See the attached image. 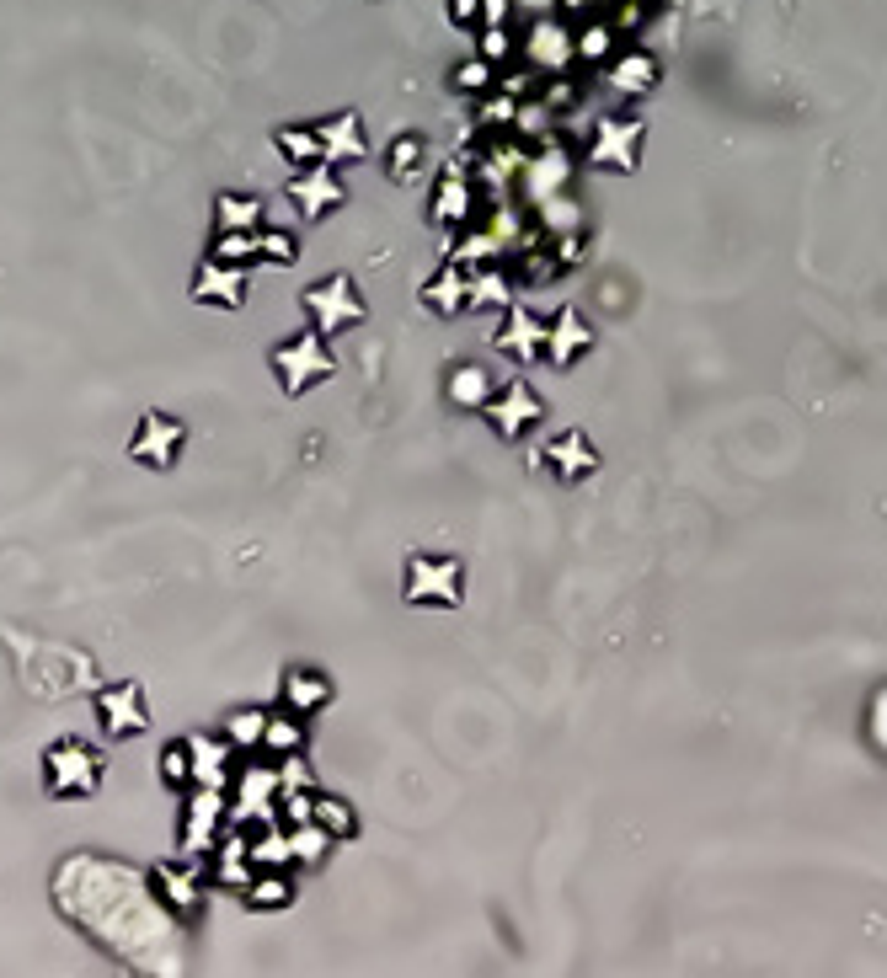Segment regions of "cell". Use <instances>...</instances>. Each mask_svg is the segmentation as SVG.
<instances>
[{
  "label": "cell",
  "mask_w": 887,
  "mask_h": 978,
  "mask_svg": "<svg viewBox=\"0 0 887 978\" xmlns=\"http://www.w3.org/2000/svg\"><path fill=\"white\" fill-rule=\"evenodd\" d=\"M155 888H161V898L171 909H188V914L198 909V882L182 877V866H161V872H155Z\"/></svg>",
  "instance_id": "e0dca14e"
},
{
  "label": "cell",
  "mask_w": 887,
  "mask_h": 978,
  "mask_svg": "<svg viewBox=\"0 0 887 978\" xmlns=\"http://www.w3.org/2000/svg\"><path fill=\"white\" fill-rule=\"evenodd\" d=\"M503 54H508V33H503V27H492L487 43H481V59H503Z\"/></svg>",
  "instance_id": "74e56055"
},
{
  "label": "cell",
  "mask_w": 887,
  "mask_h": 978,
  "mask_svg": "<svg viewBox=\"0 0 887 978\" xmlns=\"http://www.w3.org/2000/svg\"><path fill=\"white\" fill-rule=\"evenodd\" d=\"M604 49H610V33H604V27H588V33H583V54L599 59Z\"/></svg>",
  "instance_id": "8d00e7d4"
},
{
  "label": "cell",
  "mask_w": 887,
  "mask_h": 978,
  "mask_svg": "<svg viewBox=\"0 0 887 978\" xmlns=\"http://www.w3.org/2000/svg\"><path fill=\"white\" fill-rule=\"evenodd\" d=\"M465 294H471V289H465L455 273H444V278H433V284L423 289V300H428V310H444V316H455Z\"/></svg>",
  "instance_id": "7402d4cb"
},
{
  "label": "cell",
  "mask_w": 887,
  "mask_h": 978,
  "mask_svg": "<svg viewBox=\"0 0 887 978\" xmlns=\"http://www.w3.org/2000/svg\"><path fill=\"white\" fill-rule=\"evenodd\" d=\"M273 791H278V775L273 770H246L236 781V797H230V807H236L241 818H268L273 813Z\"/></svg>",
  "instance_id": "30bf717a"
},
{
  "label": "cell",
  "mask_w": 887,
  "mask_h": 978,
  "mask_svg": "<svg viewBox=\"0 0 887 978\" xmlns=\"http://www.w3.org/2000/svg\"><path fill=\"white\" fill-rule=\"evenodd\" d=\"M326 701H332V685H326L321 674L294 669V674L284 679V706L294 711V717H310V711H321Z\"/></svg>",
  "instance_id": "4fadbf2b"
},
{
  "label": "cell",
  "mask_w": 887,
  "mask_h": 978,
  "mask_svg": "<svg viewBox=\"0 0 887 978\" xmlns=\"http://www.w3.org/2000/svg\"><path fill=\"white\" fill-rule=\"evenodd\" d=\"M193 300H198V305H241V300H246V273H241V262L209 257L204 268H198V278H193Z\"/></svg>",
  "instance_id": "52a82bcc"
},
{
  "label": "cell",
  "mask_w": 887,
  "mask_h": 978,
  "mask_svg": "<svg viewBox=\"0 0 887 978\" xmlns=\"http://www.w3.org/2000/svg\"><path fill=\"white\" fill-rule=\"evenodd\" d=\"M540 407H535V396L529 391H508V407H492V417H497V428L503 433H519L524 428V417H535Z\"/></svg>",
  "instance_id": "cb8c5ba5"
},
{
  "label": "cell",
  "mask_w": 887,
  "mask_h": 978,
  "mask_svg": "<svg viewBox=\"0 0 887 978\" xmlns=\"http://www.w3.org/2000/svg\"><path fill=\"white\" fill-rule=\"evenodd\" d=\"M246 850H252V866H284V861H294L289 856V829L284 834H257Z\"/></svg>",
  "instance_id": "484cf974"
},
{
  "label": "cell",
  "mask_w": 887,
  "mask_h": 978,
  "mask_svg": "<svg viewBox=\"0 0 887 978\" xmlns=\"http://www.w3.org/2000/svg\"><path fill=\"white\" fill-rule=\"evenodd\" d=\"M257 909H284L289 904V882L284 877H252V888H246Z\"/></svg>",
  "instance_id": "83f0119b"
},
{
  "label": "cell",
  "mask_w": 887,
  "mask_h": 978,
  "mask_svg": "<svg viewBox=\"0 0 887 978\" xmlns=\"http://www.w3.org/2000/svg\"><path fill=\"white\" fill-rule=\"evenodd\" d=\"M214 214H220V230H257L262 204H257V198H220Z\"/></svg>",
  "instance_id": "ffe728a7"
},
{
  "label": "cell",
  "mask_w": 887,
  "mask_h": 978,
  "mask_svg": "<svg viewBox=\"0 0 887 978\" xmlns=\"http://www.w3.org/2000/svg\"><path fill=\"white\" fill-rule=\"evenodd\" d=\"M97 717H102V727H107L113 738H129V733H139V727H145V695H139L134 685L102 690V695H97Z\"/></svg>",
  "instance_id": "ba28073f"
},
{
  "label": "cell",
  "mask_w": 887,
  "mask_h": 978,
  "mask_svg": "<svg viewBox=\"0 0 887 978\" xmlns=\"http://www.w3.org/2000/svg\"><path fill=\"white\" fill-rule=\"evenodd\" d=\"M316 824L326 834H353V818H348V807H342L337 797H316Z\"/></svg>",
  "instance_id": "f546056e"
},
{
  "label": "cell",
  "mask_w": 887,
  "mask_h": 978,
  "mask_svg": "<svg viewBox=\"0 0 887 978\" xmlns=\"http://www.w3.org/2000/svg\"><path fill=\"white\" fill-rule=\"evenodd\" d=\"M257 252L273 262H294V241L289 236H257Z\"/></svg>",
  "instance_id": "836d02e7"
},
{
  "label": "cell",
  "mask_w": 887,
  "mask_h": 978,
  "mask_svg": "<svg viewBox=\"0 0 887 978\" xmlns=\"http://www.w3.org/2000/svg\"><path fill=\"white\" fill-rule=\"evenodd\" d=\"M326 850V829L310 818V824H289V856L294 861H321Z\"/></svg>",
  "instance_id": "44dd1931"
},
{
  "label": "cell",
  "mask_w": 887,
  "mask_h": 978,
  "mask_svg": "<svg viewBox=\"0 0 887 978\" xmlns=\"http://www.w3.org/2000/svg\"><path fill=\"white\" fill-rule=\"evenodd\" d=\"M465 209H471V188L449 172V182L439 188V198H433V214H439V220H465Z\"/></svg>",
  "instance_id": "603a6c76"
},
{
  "label": "cell",
  "mask_w": 887,
  "mask_h": 978,
  "mask_svg": "<svg viewBox=\"0 0 887 978\" xmlns=\"http://www.w3.org/2000/svg\"><path fill=\"white\" fill-rule=\"evenodd\" d=\"M551 460H556V465H567L562 476H578V471H572V465H594V455H588V449H583V439H578V433L556 444V449H551Z\"/></svg>",
  "instance_id": "1f68e13d"
},
{
  "label": "cell",
  "mask_w": 887,
  "mask_h": 978,
  "mask_svg": "<svg viewBox=\"0 0 887 978\" xmlns=\"http://www.w3.org/2000/svg\"><path fill=\"white\" fill-rule=\"evenodd\" d=\"M471 300H476V305H508V300H513V289H508V278L481 273L476 284H471Z\"/></svg>",
  "instance_id": "4dcf8cb0"
},
{
  "label": "cell",
  "mask_w": 887,
  "mask_h": 978,
  "mask_svg": "<svg viewBox=\"0 0 887 978\" xmlns=\"http://www.w3.org/2000/svg\"><path fill=\"white\" fill-rule=\"evenodd\" d=\"M273 369H278V380H284V391L300 396V391H310L316 380L332 375L337 359L326 353L321 332H305V337H289L284 348H273Z\"/></svg>",
  "instance_id": "6da1fadb"
},
{
  "label": "cell",
  "mask_w": 887,
  "mask_h": 978,
  "mask_svg": "<svg viewBox=\"0 0 887 978\" xmlns=\"http://www.w3.org/2000/svg\"><path fill=\"white\" fill-rule=\"evenodd\" d=\"M268 717H273V711H257V706L236 711L230 727H225V743H230V749H257V743L268 738Z\"/></svg>",
  "instance_id": "2e32d148"
},
{
  "label": "cell",
  "mask_w": 887,
  "mask_h": 978,
  "mask_svg": "<svg viewBox=\"0 0 887 978\" xmlns=\"http://www.w3.org/2000/svg\"><path fill=\"white\" fill-rule=\"evenodd\" d=\"M546 353H551V364H567L572 353H583V343H588V332H583V321L578 316H562L556 321V332H546Z\"/></svg>",
  "instance_id": "ac0fdd59"
},
{
  "label": "cell",
  "mask_w": 887,
  "mask_h": 978,
  "mask_svg": "<svg viewBox=\"0 0 887 978\" xmlns=\"http://www.w3.org/2000/svg\"><path fill=\"white\" fill-rule=\"evenodd\" d=\"M188 770L193 786H230V743L225 738H188Z\"/></svg>",
  "instance_id": "9c48e42d"
},
{
  "label": "cell",
  "mask_w": 887,
  "mask_h": 978,
  "mask_svg": "<svg viewBox=\"0 0 887 978\" xmlns=\"http://www.w3.org/2000/svg\"><path fill=\"white\" fill-rule=\"evenodd\" d=\"M503 11H508V0H481V17H487L492 27L503 22Z\"/></svg>",
  "instance_id": "f35d334b"
},
{
  "label": "cell",
  "mask_w": 887,
  "mask_h": 978,
  "mask_svg": "<svg viewBox=\"0 0 887 978\" xmlns=\"http://www.w3.org/2000/svg\"><path fill=\"white\" fill-rule=\"evenodd\" d=\"M225 824V791L220 786H198L193 791V818L182 824V856H204L214 845V834Z\"/></svg>",
  "instance_id": "8992f818"
},
{
  "label": "cell",
  "mask_w": 887,
  "mask_h": 978,
  "mask_svg": "<svg viewBox=\"0 0 887 978\" xmlns=\"http://www.w3.org/2000/svg\"><path fill=\"white\" fill-rule=\"evenodd\" d=\"M300 743H305V733H300V722H294V717H268V738H262V749L294 754Z\"/></svg>",
  "instance_id": "d4e9b609"
},
{
  "label": "cell",
  "mask_w": 887,
  "mask_h": 978,
  "mask_svg": "<svg viewBox=\"0 0 887 978\" xmlns=\"http://www.w3.org/2000/svg\"><path fill=\"white\" fill-rule=\"evenodd\" d=\"M412 161H417V139H407V145H401V139H396V145H391V172L401 177Z\"/></svg>",
  "instance_id": "d590c367"
},
{
  "label": "cell",
  "mask_w": 887,
  "mask_h": 978,
  "mask_svg": "<svg viewBox=\"0 0 887 978\" xmlns=\"http://www.w3.org/2000/svg\"><path fill=\"white\" fill-rule=\"evenodd\" d=\"M278 150L294 155V161H316V155H321V139H316V134H278Z\"/></svg>",
  "instance_id": "d6a6232c"
},
{
  "label": "cell",
  "mask_w": 887,
  "mask_h": 978,
  "mask_svg": "<svg viewBox=\"0 0 887 978\" xmlns=\"http://www.w3.org/2000/svg\"><path fill=\"white\" fill-rule=\"evenodd\" d=\"M305 310H310V321H316L321 337H332V332H342V326L364 321V300L353 294V284H348L342 273L310 289V294H305Z\"/></svg>",
  "instance_id": "3957f363"
},
{
  "label": "cell",
  "mask_w": 887,
  "mask_h": 978,
  "mask_svg": "<svg viewBox=\"0 0 887 978\" xmlns=\"http://www.w3.org/2000/svg\"><path fill=\"white\" fill-rule=\"evenodd\" d=\"M529 59H535V65H567V59H572V43L562 38V33H556V27H535V43H529Z\"/></svg>",
  "instance_id": "d6986e66"
},
{
  "label": "cell",
  "mask_w": 887,
  "mask_h": 978,
  "mask_svg": "<svg viewBox=\"0 0 887 978\" xmlns=\"http://www.w3.org/2000/svg\"><path fill=\"white\" fill-rule=\"evenodd\" d=\"M449 396H455L460 407H487V375H481V369H460L455 385H449Z\"/></svg>",
  "instance_id": "4316f807"
},
{
  "label": "cell",
  "mask_w": 887,
  "mask_h": 978,
  "mask_svg": "<svg viewBox=\"0 0 887 978\" xmlns=\"http://www.w3.org/2000/svg\"><path fill=\"white\" fill-rule=\"evenodd\" d=\"M43 781H49V797H91L102 786V765L86 743H54L43 754Z\"/></svg>",
  "instance_id": "7a4b0ae2"
},
{
  "label": "cell",
  "mask_w": 887,
  "mask_h": 978,
  "mask_svg": "<svg viewBox=\"0 0 887 978\" xmlns=\"http://www.w3.org/2000/svg\"><path fill=\"white\" fill-rule=\"evenodd\" d=\"M289 198L310 214V220H316V214H326V209L342 204V188H337L332 172H316V177H294L289 182Z\"/></svg>",
  "instance_id": "7c38bea8"
},
{
  "label": "cell",
  "mask_w": 887,
  "mask_h": 978,
  "mask_svg": "<svg viewBox=\"0 0 887 978\" xmlns=\"http://www.w3.org/2000/svg\"><path fill=\"white\" fill-rule=\"evenodd\" d=\"M471 11H476V0H455V17H460V22L471 17Z\"/></svg>",
  "instance_id": "ab89813d"
},
{
  "label": "cell",
  "mask_w": 887,
  "mask_h": 978,
  "mask_svg": "<svg viewBox=\"0 0 887 978\" xmlns=\"http://www.w3.org/2000/svg\"><path fill=\"white\" fill-rule=\"evenodd\" d=\"M407 594L417 604H460V562L417 556V562L407 567Z\"/></svg>",
  "instance_id": "5b68a950"
},
{
  "label": "cell",
  "mask_w": 887,
  "mask_h": 978,
  "mask_svg": "<svg viewBox=\"0 0 887 978\" xmlns=\"http://www.w3.org/2000/svg\"><path fill=\"white\" fill-rule=\"evenodd\" d=\"M647 75H652L647 59H626V65H620V81H626V86H620V91H642Z\"/></svg>",
  "instance_id": "e575fe53"
},
{
  "label": "cell",
  "mask_w": 887,
  "mask_h": 978,
  "mask_svg": "<svg viewBox=\"0 0 887 978\" xmlns=\"http://www.w3.org/2000/svg\"><path fill=\"white\" fill-rule=\"evenodd\" d=\"M182 444H188V428H182L177 417H166V412H145V417H139V433H134L129 455H134L139 465L171 471V465H177V449H182Z\"/></svg>",
  "instance_id": "277c9868"
},
{
  "label": "cell",
  "mask_w": 887,
  "mask_h": 978,
  "mask_svg": "<svg viewBox=\"0 0 887 978\" xmlns=\"http://www.w3.org/2000/svg\"><path fill=\"white\" fill-rule=\"evenodd\" d=\"M497 343H503V353H513V359H524V353H540V343H546V332H540L535 321L524 316V310H513L508 326L497 332Z\"/></svg>",
  "instance_id": "9a60e30c"
},
{
  "label": "cell",
  "mask_w": 887,
  "mask_h": 978,
  "mask_svg": "<svg viewBox=\"0 0 887 978\" xmlns=\"http://www.w3.org/2000/svg\"><path fill=\"white\" fill-rule=\"evenodd\" d=\"M161 781L166 786H193V770H188V743H171V749L161 754Z\"/></svg>",
  "instance_id": "f1b7e54d"
},
{
  "label": "cell",
  "mask_w": 887,
  "mask_h": 978,
  "mask_svg": "<svg viewBox=\"0 0 887 978\" xmlns=\"http://www.w3.org/2000/svg\"><path fill=\"white\" fill-rule=\"evenodd\" d=\"M252 840H230L220 850V861H214V882L220 888H252Z\"/></svg>",
  "instance_id": "5bb4252c"
},
{
  "label": "cell",
  "mask_w": 887,
  "mask_h": 978,
  "mask_svg": "<svg viewBox=\"0 0 887 978\" xmlns=\"http://www.w3.org/2000/svg\"><path fill=\"white\" fill-rule=\"evenodd\" d=\"M316 139H321V161L326 166H337V161H353V155H364V134H359V118H332L326 129H316Z\"/></svg>",
  "instance_id": "8fae6325"
}]
</instances>
